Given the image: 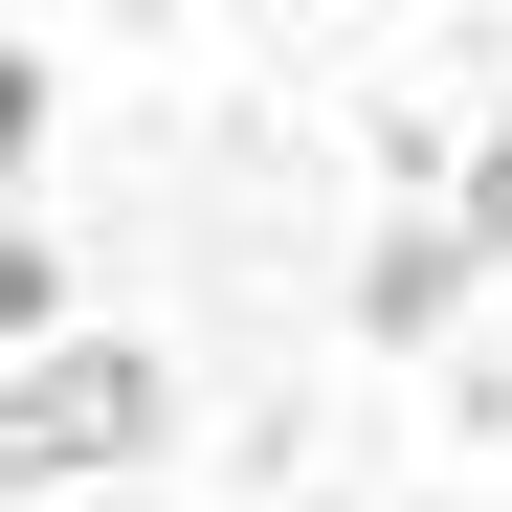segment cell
Wrapping results in <instances>:
<instances>
[{
    "mask_svg": "<svg viewBox=\"0 0 512 512\" xmlns=\"http://www.w3.org/2000/svg\"><path fill=\"white\" fill-rule=\"evenodd\" d=\"M45 312H67V268H45V223H0V357H23Z\"/></svg>",
    "mask_w": 512,
    "mask_h": 512,
    "instance_id": "2",
    "label": "cell"
},
{
    "mask_svg": "<svg viewBox=\"0 0 512 512\" xmlns=\"http://www.w3.org/2000/svg\"><path fill=\"white\" fill-rule=\"evenodd\" d=\"M112 468H156V357H134V334H45V357L0 379V490L90 512Z\"/></svg>",
    "mask_w": 512,
    "mask_h": 512,
    "instance_id": "1",
    "label": "cell"
},
{
    "mask_svg": "<svg viewBox=\"0 0 512 512\" xmlns=\"http://www.w3.org/2000/svg\"><path fill=\"white\" fill-rule=\"evenodd\" d=\"M90 512H134V490H90Z\"/></svg>",
    "mask_w": 512,
    "mask_h": 512,
    "instance_id": "3",
    "label": "cell"
}]
</instances>
